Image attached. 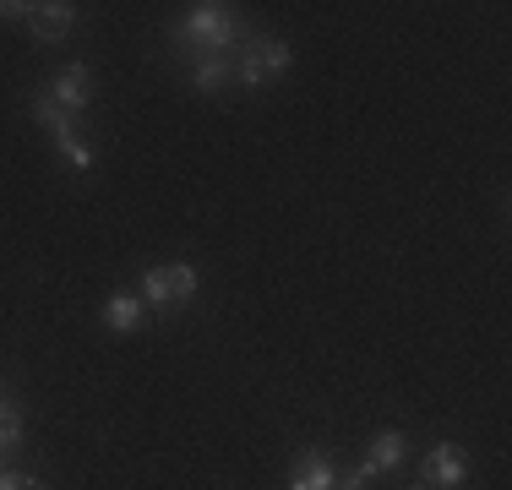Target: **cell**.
Instances as JSON below:
<instances>
[{"label":"cell","instance_id":"cell-1","mask_svg":"<svg viewBox=\"0 0 512 490\" xmlns=\"http://www.w3.org/2000/svg\"><path fill=\"white\" fill-rule=\"evenodd\" d=\"M246 44V22L235 6H218V0H197L186 6V17L169 28V49L180 60H207V55H235Z\"/></svg>","mask_w":512,"mask_h":490},{"label":"cell","instance_id":"cell-2","mask_svg":"<svg viewBox=\"0 0 512 490\" xmlns=\"http://www.w3.org/2000/svg\"><path fill=\"white\" fill-rule=\"evenodd\" d=\"M229 60H235V82H240V88L262 93V88H273V82L295 66V49H289V39H278V33H246V44H240Z\"/></svg>","mask_w":512,"mask_h":490},{"label":"cell","instance_id":"cell-3","mask_svg":"<svg viewBox=\"0 0 512 490\" xmlns=\"http://www.w3.org/2000/svg\"><path fill=\"white\" fill-rule=\"evenodd\" d=\"M44 93L55 98L66 115H88V104H93V71H88V60H71V66H60L50 82H44Z\"/></svg>","mask_w":512,"mask_h":490},{"label":"cell","instance_id":"cell-4","mask_svg":"<svg viewBox=\"0 0 512 490\" xmlns=\"http://www.w3.org/2000/svg\"><path fill=\"white\" fill-rule=\"evenodd\" d=\"M469 480V463H463L458 441H436L431 452H425V485L431 490H463Z\"/></svg>","mask_w":512,"mask_h":490},{"label":"cell","instance_id":"cell-5","mask_svg":"<svg viewBox=\"0 0 512 490\" xmlns=\"http://www.w3.org/2000/svg\"><path fill=\"white\" fill-rule=\"evenodd\" d=\"M71 28H77V6H71V0H44V6H33V17H28V33L39 44H66Z\"/></svg>","mask_w":512,"mask_h":490},{"label":"cell","instance_id":"cell-6","mask_svg":"<svg viewBox=\"0 0 512 490\" xmlns=\"http://www.w3.org/2000/svg\"><path fill=\"white\" fill-rule=\"evenodd\" d=\"M289 490H338V469L322 447H306L289 469Z\"/></svg>","mask_w":512,"mask_h":490},{"label":"cell","instance_id":"cell-7","mask_svg":"<svg viewBox=\"0 0 512 490\" xmlns=\"http://www.w3.org/2000/svg\"><path fill=\"white\" fill-rule=\"evenodd\" d=\"M99 316H104L109 333L126 338V333H142V322H148V305H142L131 289H115V294L104 300V311H99Z\"/></svg>","mask_w":512,"mask_h":490},{"label":"cell","instance_id":"cell-8","mask_svg":"<svg viewBox=\"0 0 512 490\" xmlns=\"http://www.w3.org/2000/svg\"><path fill=\"white\" fill-rule=\"evenodd\" d=\"M186 82H191V93L213 98V93H224L229 82H235V60H229V55H207V60H191Z\"/></svg>","mask_w":512,"mask_h":490},{"label":"cell","instance_id":"cell-9","mask_svg":"<svg viewBox=\"0 0 512 490\" xmlns=\"http://www.w3.org/2000/svg\"><path fill=\"white\" fill-rule=\"evenodd\" d=\"M404 458H409V436H404V431H376L371 447H365V463H371L376 474L404 469Z\"/></svg>","mask_w":512,"mask_h":490},{"label":"cell","instance_id":"cell-10","mask_svg":"<svg viewBox=\"0 0 512 490\" xmlns=\"http://www.w3.org/2000/svg\"><path fill=\"white\" fill-rule=\"evenodd\" d=\"M137 300L148 305V311H158V316L175 311V294H169V262L142 267V278H137Z\"/></svg>","mask_w":512,"mask_h":490},{"label":"cell","instance_id":"cell-11","mask_svg":"<svg viewBox=\"0 0 512 490\" xmlns=\"http://www.w3.org/2000/svg\"><path fill=\"white\" fill-rule=\"evenodd\" d=\"M60 147V158H66L77 175H88V169H99V147H93V137H82V126H71V131H60L55 137Z\"/></svg>","mask_w":512,"mask_h":490},{"label":"cell","instance_id":"cell-12","mask_svg":"<svg viewBox=\"0 0 512 490\" xmlns=\"http://www.w3.org/2000/svg\"><path fill=\"white\" fill-rule=\"evenodd\" d=\"M17 447H22V409L17 398H0V469H11Z\"/></svg>","mask_w":512,"mask_h":490},{"label":"cell","instance_id":"cell-13","mask_svg":"<svg viewBox=\"0 0 512 490\" xmlns=\"http://www.w3.org/2000/svg\"><path fill=\"white\" fill-rule=\"evenodd\" d=\"M169 294H175V311H186L197 300V267L191 262H169Z\"/></svg>","mask_w":512,"mask_h":490},{"label":"cell","instance_id":"cell-14","mask_svg":"<svg viewBox=\"0 0 512 490\" xmlns=\"http://www.w3.org/2000/svg\"><path fill=\"white\" fill-rule=\"evenodd\" d=\"M0 490H44V480L28 469H0Z\"/></svg>","mask_w":512,"mask_h":490},{"label":"cell","instance_id":"cell-15","mask_svg":"<svg viewBox=\"0 0 512 490\" xmlns=\"http://www.w3.org/2000/svg\"><path fill=\"white\" fill-rule=\"evenodd\" d=\"M33 17V0H0V22H11V28H28Z\"/></svg>","mask_w":512,"mask_h":490},{"label":"cell","instance_id":"cell-16","mask_svg":"<svg viewBox=\"0 0 512 490\" xmlns=\"http://www.w3.org/2000/svg\"><path fill=\"white\" fill-rule=\"evenodd\" d=\"M409 490H431V485H409Z\"/></svg>","mask_w":512,"mask_h":490}]
</instances>
